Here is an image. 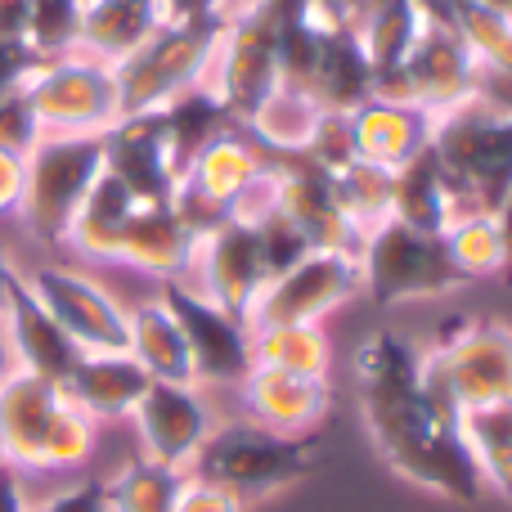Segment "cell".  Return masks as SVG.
<instances>
[{"mask_svg": "<svg viewBox=\"0 0 512 512\" xmlns=\"http://www.w3.org/2000/svg\"><path fill=\"white\" fill-rule=\"evenodd\" d=\"M41 135H108L122 122L117 72L90 54H63L27 77Z\"/></svg>", "mask_w": 512, "mask_h": 512, "instance_id": "10", "label": "cell"}, {"mask_svg": "<svg viewBox=\"0 0 512 512\" xmlns=\"http://www.w3.org/2000/svg\"><path fill=\"white\" fill-rule=\"evenodd\" d=\"M162 301L185 333L194 382H243L252 373V328L185 279H162Z\"/></svg>", "mask_w": 512, "mask_h": 512, "instance_id": "14", "label": "cell"}, {"mask_svg": "<svg viewBox=\"0 0 512 512\" xmlns=\"http://www.w3.org/2000/svg\"><path fill=\"white\" fill-rule=\"evenodd\" d=\"M104 171L113 180H122L135 203H171L180 176H176V162H171V149H167L162 117L158 113L122 117V122L104 135Z\"/></svg>", "mask_w": 512, "mask_h": 512, "instance_id": "18", "label": "cell"}, {"mask_svg": "<svg viewBox=\"0 0 512 512\" xmlns=\"http://www.w3.org/2000/svg\"><path fill=\"white\" fill-rule=\"evenodd\" d=\"M360 283L378 306H400L418 297H441L459 288V270L445 256L441 234H423L405 221H382L360 239Z\"/></svg>", "mask_w": 512, "mask_h": 512, "instance_id": "9", "label": "cell"}, {"mask_svg": "<svg viewBox=\"0 0 512 512\" xmlns=\"http://www.w3.org/2000/svg\"><path fill=\"white\" fill-rule=\"evenodd\" d=\"M369 5L373 0H310V9H315V18L319 23H328V27H360V18L369 14Z\"/></svg>", "mask_w": 512, "mask_h": 512, "instance_id": "42", "label": "cell"}, {"mask_svg": "<svg viewBox=\"0 0 512 512\" xmlns=\"http://www.w3.org/2000/svg\"><path fill=\"white\" fill-rule=\"evenodd\" d=\"M162 131H167V149L171 162H176V176L216 140V135L234 131V117L225 113V104L212 95V86H194L185 95H176L167 108H158Z\"/></svg>", "mask_w": 512, "mask_h": 512, "instance_id": "28", "label": "cell"}, {"mask_svg": "<svg viewBox=\"0 0 512 512\" xmlns=\"http://www.w3.org/2000/svg\"><path fill=\"white\" fill-rule=\"evenodd\" d=\"M23 283L50 310L54 324L77 342L81 355H113L131 346V315L90 274L68 270V265H36L23 274Z\"/></svg>", "mask_w": 512, "mask_h": 512, "instance_id": "13", "label": "cell"}, {"mask_svg": "<svg viewBox=\"0 0 512 512\" xmlns=\"http://www.w3.org/2000/svg\"><path fill=\"white\" fill-rule=\"evenodd\" d=\"M135 198L126 194L122 180H113L104 171V176L95 180V189L86 194V203L77 207V216H72L68 225V248H77L81 256H95V261H117V243H122L126 225H131L135 216Z\"/></svg>", "mask_w": 512, "mask_h": 512, "instance_id": "27", "label": "cell"}, {"mask_svg": "<svg viewBox=\"0 0 512 512\" xmlns=\"http://www.w3.org/2000/svg\"><path fill=\"white\" fill-rule=\"evenodd\" d=\"M81 9L86 0H32V14H27V50L41 63L63 59V54H77V36H81Z\"/></svg>", "mask_w": 512, "mask_h": 512, "instance_id": "35", "label": "cell"}, {"mask_svg": "<svg viewBox=\"0 0 512 512\" xmlns=\"http://www.w3.org/2000/svg\"><path fill=\"white\" fill-rule=\"evenodd\" d=\"M243 400H248L252 423L270 427L283 436H310L328 414V378H306V373H283V369H261L243 378Z\"/></svg>", "mask_w": 512, "mask_h": 512, "instance_id": "20", "label": "cell"}, {"mask_svg": "<svg viewBox=\"0 0 512 512\" xmlns=\"http://www.w3.org/2000/svg\"><path fill=\"white\" fill-rule=\"evenodd\" d=\"M360 256L337 252V248H315L283 274L265 279L248 310V328H283V324H319L328 310L351 301L360 292Z\"/></svg>", "mask_w": 512, "mask_h": 512, "instance_id": "11", "label": "cell"}, {"mask_svg": "<svg viewBox=\"0 0 512 512\" xmlns=\"http://www.w3.org/2000/svg\"><path fill=\"white\" fill-rule=\"evenodd\" d=\"M243 5H252V0H230V14H234V9H243Z\"/></svg>", "mask_w": 512, "mask_h": 512, "instance_id": "49", "label": "cell"}, {"mask_svg": "<svg viewBox=\"0 0 512 512\" xmlns=\"http://www.w3.org/2000/svg\"><path fill=\"white\" fill-rule=\"evenodd\" d=\"M18 364H14V351H9V337H5V328H0V387L9 382V373H14Z\"/></svg>", "mask_w": 512, "mask_h": 512, "instance_id": "47", "label": "cell"}, {"mask_svg": "<svg viewBox=\"0 0 512 512\" xmlns=\"http://www.w3.org/2000/svg\"><path fill=\"white\" fill-rule=\"evenodd\" d=\"M99 176H104V135H41L27 149L18 216L41 243H63Z\"/></svg>", "mask_w": 512, "mask_h": 512, "instance_id": "7", "label": "cell"}, {"mask_svg": "<svg viewBox=\"0 0 512 512\" xmlns=\"http://www.w3.org/2000/svg\"><path fill=\"white\" fill-rule=\"evenodd\" d=\"M301 158L315 162V167L328 171V176L351 167V162L360 158V153H355V135H351V113H328L324 108V113L315 117V131H310Z\"/></svg>", "mask_w": 512, "mask_h": 512, "instance_id": "36", "label": "cell"}, {"mask_svg": "<svg viewBox=\"0 0 512 512\" xmlns=\"http://www.w3.org/2000/svg\"><path fill=\"white\" fill-rule=\"evenodd\" d=\"M0 512H27L23 486H18V468H0Z\"/></svg>", "mask_w": 512, "mask_h": 512, "instance_id": "44", "label": "cell"}, {"mask_svg": "<svg viewBox=\"0 0 512 512\" xmlns=\"http://www.w3.org/2000/svg\"><path fill=\"white\" fill-rule=\"evenodd\" d=\"M252 364L283 369V373H306V378H328V337L319 333V324L256 328Z\"/></svg>", "mask_w": 512, "mask_h": 512, "instance_id": "33", "label": "cell"}, {"mask_svg": "<svg viewBox=\"0 0 512 512\" xmlns=\"http://www.w3.org/2000/svg\"><path fill=\"white\" fill-rule=\"evenodd\" d=\"M472 5H481L486 14H495V18H504V23H512V0H472Z\"/></svg>", "mask_w": 512, "mask_h": 512, "instance_id": "48", "label": "cell"}, {"mask_svg": "<svg viewBox=\"0 0 512 512\" xmlns=\"http://www.w3.org/2000/svg\"><path fill=\"white\" fill-rule=\"evenodd\" d=\"M36 68H41V59H36V54L27 50L23 41H9V36H0V95L27 86V77H32Z\"/></svg>", "mask_w": 512, "mask_h": 512, "instance_id": "39", "label": "cell"}, {"mask_svg": "<svg viewBox=\"0 0 512 512\" xmlns=\"http://www.w3.org/2000/svg\"><path fill=\"white\" fill-rule=\"evenodd\" d=\"M27 14H32V0H0V36H9V41H23Z\"/></svg>", "mask_w": 512, "mask_h": 512, "instance_id": "43", "label": "cell"}, {"mask_svg": "<svg viewBox=\"0 0 512 512\" xmlns=\"http://www.w3.org/2000/svg\"><path fill=\"white\" fill-rule=\"evenodd\" d=\"M423 351L396 333H373L355 351V378H360V405L378 454L409 477L445 499L477 504L486 495L472 450L463 441V427H450L432 414L418 387Z\"/></svg>", "mask_w": 512, "mask_h": 512, "instance_id": "1", "label": "cell"}, {"mask_svg": "<svg viewBox=\"0 0 512 512\" xmlns=\"http://www.w3.org/2000/svg\"><path fill=\"white\" fill-rule=\"evenodd\" d=\"M149 382L153 378L131 351H113V355H81L77 369L63 382V391L86 418H126L149 391Z\"/></svg>", "mask_w": 512, "mask_h": 512, "instance_id": "24", "label": "cell"}, {"mask_svg": "<svg viewBox=\"0 0 512 512\" xmlns=\"http://www.w3.org/2000/svg\"><path fill=\"white\" fill-rule=\"evenodd\" d=\"M391 216L423 234H445V225L454 221V194L432 158V144H427L414 162H405V167L396 171V203H391Z\"/></svg>", "mask_w": 512, "mask_h": 512, "instance_id": "29", "label": "cell"}, {"mask_svg": "<svg viewBox=\"0 0 512 512\" xmlns=\"http://www.w3.org/2000/svg\"><path fill=\"white\" fill-rule=\"evenodd\" d=\"M0 445L9 468L63 472L95 450V418L68 400L59 382L14 369L0 387Z\"/></svg>", "mask_w": 512, "mask_h": 512, "instance_id": "3", "label": "cell"}, {"mask_svg": "<svg viewBox=\"0 0 512 512\" xmlns=\"http://www.w3.org/2000/svg\"><path fill=\"white\" fill-rule=\"evenodd\" d=\"M162 23H167V5H162V0H86L77 54H90V59L117 68V63L140 50Z\"/></svg>", "mask_w": 512, "mask_h": 512, "instance_id": "23", "label": "cell"}, {"mask_svg": "<svg viewBox=\"0 0 512 512\" xmlns=\"http://www.w3.org/2000/svg\"><path fill=\"white\" fill-rule=\"evenodd\" d=\"M225 18H167L135 54L117 63V99L122 117L158 113L176 95L203 86L212 54L221 45Z\"/></svg>", "mask_w": 512, "mask_h": 512, "instance_id": "5", "label": "cell"}, {"mask_svg": "<svg viewBox=\"0 0 512 512\" xmlns=\"http://www.w3.org/2000/svg\"><path fill=\"white\" fill-rule=\"evenodd\" d=\"M315 468L310 436H283L261 423H225L212 427L198 454L185 463V477L216 486L234 499L270 495Z\"/></svg>", "mask_w": 512, "mask_h": 512, "instance_id": "4", "label": "cell"}, {"mask_svg": "<svg viewBox=\"0 0 512 512\" xmlns=\"http://www.w3.org/2000/svg\"><path fill=\"white\" fill-rule=\"evenodd\" d=\"M436 360L445 364L463 409L512 405V328L499 319H463L445 328Z\"/></svg>", "mask_w": 512, "mask_h": 512, "instance_id": "15", "label": "cell"}, {"mask_svg": "<svg viewBox=\"0 0 512 512\" xmlns=\"http://www.w3.org/2000/svg\"><path fill=\"white\" fill-rule=\"evenodd\" d=\"M495 221H499V239H504V283H512V189L495 207Z\"/></svg>", "mask_w": 512, "mask_h": 512, "instance_id": "45", "label": "cell"}, {"mask_svg": "<svg viewBox=\"0 0 512 512\" xmlns=\"http://www.w3.org/2000/svg\"><path fill=\"white\" fill-rule=\"evenodd\" d=\"M0 468H5V445H0Z\"/></svg>", "mask_w": 512, "mask_h": 512, "instance_id": "50", "label": "cell"}, {"mask_svg": "<svg viewBox=\"0 0 512 512\" xmlns=\"http://www.w3.org/2000/svg\"><path fill=\"white\" fill-rule=\"evenodd\" d=\"M176 512H243V499H234V495H225V490L203 486V481L189 477L185 490H180Z\"/></svg>", "mask_w": 512, "mask_h": 512, "instance_id": "41", "label": "cell"}, {"mask_svg": "<svg viewBox=\"0 0 512 512\" xmlns=\"http://www.w3.org/2000/svg\"><path fill=\"white\" fill-rule=\"evenodd\" d=\"M126 315H131V346L126 351L144 364V373L153 382H194V360H189L185 333H180L176 315L167 310V301L149 297Z\"/></svg>", "mask_w": 512, "mask_h": 512, "instance_id": "26", "label": "cell"}, {"mask_svg": "<svg viewBox=\"0 0 512 512\" xmlns=\"http://www.w3.org/2000/svg\"><path fill=\"white\" fill-rule=\"evenodd\" d=\"M477 90H481V59L463 41V32L445 14L441 0H427V18L414 50L405 54V63L396 72L378 77L373 95L396 99V104H414L427 117H441L450 108L477 99Z\"/></svg>", "mask_w": 512, "mask_h": 512, "instance_id": "6", "label": "cell"}, {"mask_svg": "<svg viewBox=\"0 0 512 512\" xmlns=\"http://www.w3.org/2000/svg\"><path fill=\"white\" fill-rule=\"evenodd\" d=\"M333 198L342 221L351 225L355 239H364L369 230H378L382 221H391V203H396V171L373 167V162L355 158L351 167H342L333 176Z\"/></svg>", "mask_w": 512, "mask_h": 512, "instance_id": "31", "label": "cell"}, {"mask_svg": "<svg viewBox=\"0 0 512 512\" xmlns=\"http://www.w3.org/2000/svg\"><path fill=\"white\" fill-rule=\"evenodd\" d=\"M0 328L9 337V351H14V364L23 373H36L45 382H68V373L77 369L81 351L68 333L50 319V310L32 297V288L23 283V274L14 279L5 301V315H0Z\"/></svg>", "mask_w": 512, "mask_h": 512, "instance_id": "19", "label": "cell"}, {"mask_svg": "<svg viewBox=\"0 0 512 512\" xmlns=\"http://www.w3.org/2000/svg\"><path fill=\"white\" fill-rule=\"evenodd\" d=\"M207 86L234 117V126H248L256 108L283 86L279 14L270 0H252L225 18L221 45H216L212 68H207Z\"/></svg>", "mask_w": 512, "mask_h": 512, "instance_id": "8", "label": "cell"}, {"mask_svg": "<svg viewBox=\"0 0 512 512\" xmlns=\"http://www.w3.org/2000/svg\"><path fill=\"white\" fill-rule=\"evenodd\" d=\"M351 135H355L360 162L400 171L432 144V117L414 104H396V99L373 95L360 108H351Z\"/></svg>", "mask_w": 512, "mask_h": 512, "instance_id": "21", "label": "cell"}, {"mask_svg": "<svg viewBox=\"0 0 512 512\" xmlns=\"http://www.w3.org/2000/svg\"><path fill=\"white\" fill-rule=\"evenodd\" d=\"M189 270L198 274V292H203L207 301H216L221 310L239 315L243 324H248L256 292L270 279L265 256H261V239H256V230L248 221H239V216L221 221L216 230H207L203 239H198Z\"/></svg>", "mask_w": 512, "mask_h": 512, "instance_id": "16", "label": "cell"}, {"mask_svg": "<svg viewBox=\"0 0 512 512\" xmlns=\"http://www.w3.org/2000/svg\"><path fill=\"white\" fill-rule=\"evenodd\" d=\"M265 171V153L248 140L243 126L216 135L176 180L171 207L185 216V225L203 239L207 230H216L221 221H230L239 198L256 185V176Z\"/></svg>", "mask_w": 512, "mask_h": 512, "instance_id": "12", "label": "cell"}, {"mask_svg": "<svg viewBox=\"0 0 512 512\" xmlns=\"http://www.w3.org/2000/svg\"><path fill=\"white\" fill-rule=\"evenodd\" d=\"M306 95L328 113H351L364 99H373V63L351 27H328L324 32V50H319Z\"/></svg>", "mask_w": 512, "mask_h": 512, "instance_id": "25", "label": "cell"}, {"mask_svg": "<svg viewBox=\"0 0 512 512\" xmlns=\"http://www.w3.org/2000/svg\"><path fill=\"white\" fill-rule=\"evenodd\" d=\"M463 441H468L481 481L512 508V405L463 409Z\"/></svg>", "mask_w": 512, "mask_h": 512, "instance_id": "30", "label": "cell"}, {"mask_svg": "<svg viewBox=\"0 0 512 512\" xmlns=\"http://www.w3.org/2000/svg\"><path fill=\"white\" fill-rule=\"evenodd\" d=\"M23 180H27V153H14L0 144V216H14L23 203Z\"/></svg>", "mask_w": 512, "mask_h": 512, "instance_id": "40", "label": "cell"}, {"mask_svg": "<svg viewBox=\"0 0 512 512\" xmlns=\"http://www.w3.org/2000/svg\"><path fill=\"white\" fill-rule=\"evenodd\" d=\"M445 256L463 283L472 279H504V239H499L495 212H472L445 225Z\"/></svg>", "mask_w": 512, "mask_h": 512, "instance_id": "32", "label": "cell"}, {"mask_svg": "<svg viewBox=\"0 0 512 512\" xmlns=\"http://www.w3.org/2000/svg\"><path fill=\"white\" fill-rule=\"evenodd\" d=\"M198 234L185 225V216L171 203H140L126 225L122 243H117V261L135 265L158 279H180L194 265Z\"/></svg>", "mask_w": 512, "mask_h": 512, "instance_id": "22", "label": "cell"}, {"mask_svg": "<svg viewBox=\"0 0 512 512\" xmlns=\"http://www.w3.org/2000/svg\"><path fill=\"white\" fill-rule=\"evenodd\" d=\"M41 140V122L32 113V99H27V86L0 95V144L14 153H27Z\"/></svg>", "mask_w": 512, "mask_h": 512, "instance_id": "37", "label": "cell"}, {"mask_svg": "<svg viewBox=\"0 0 512 512\" xmlns=\"http://www.w3.org/2000/svg\"><path fill=\"white\" fill-rule=\"evenodd\" d=\"M131 418L140 432L144 459L167 463V468H185L216 427L207 400L198 396V382H149Z\"/></svg>", "mask_w": 512, "mask_h": 512, "instance_id": "17", "label": "cell"}, {"mask_svg": "<svg viewBox=\"0 0 512 512\" xmlns=\"http://www.w3.org/2000/svg\"><path fill=\"white\" fill-rule=\"evenodd\" d=\"M14 279H18L14 261H9V256L0 252V315H5V301H9V288H14Z\"/></svg>", "mask_w": 512, "mask_h": 512, "instance_id": "46", "label": "cell"}, {"mask_svg": "<svg viewBox=\"0 0 512 512\" xmlns=\"http://www.w3.org/2000/svg\"><path fill=\"white\" fill-rule=\"evenodd\" d=\"M27 512H108V490L104 481H77V486L59 490L41 508H27Z\"/></svg>", "mask_w": 512, "mask_h": 512, "instance_id": "38", "label": "cell"}, {"mask_svg": "<svg viewBox=\"0 0 512 512\" xmlns=\"http://www.w3.org/2000/svg\"><path fill=\"white\" fill-rule=\"evenodd\" d=\"M185 481H189L185 468H167V463L140 459L117 472L113 481H104L108 512H176Z\"/></svg>", "mask_w": 512, "mask_h": 512, "instance_id": "34", "label": "cell"}, {"mask_svg": "<svg viewBox=\"0 0 512 512\" xmlns=\"http://www.w3.org/2000/svg\"><path fill=\"white\" fill-rule=\"evenodd\" d=\"M432 158L454 194V221L495 212L512 189V108L468 99L432 117Z\"/></svg>", "mask_w": 512, "mask_h": 512, "instance_id": "2", "label": "cell"}]
</instances>
